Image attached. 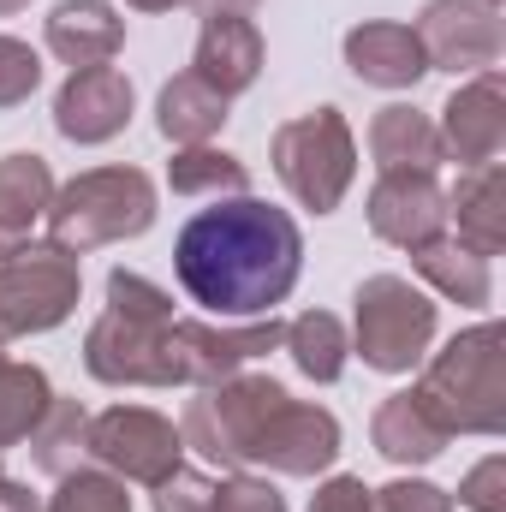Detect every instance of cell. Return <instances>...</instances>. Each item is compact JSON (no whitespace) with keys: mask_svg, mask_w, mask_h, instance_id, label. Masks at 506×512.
Instances as JSON below:
<instances>
[{"mask_svg":"<svg viewBox=\"0 0 506 512\" xmlns=\"http://www.w3.org/2000/svg\"><path fill=\"white\" fill-rule=\"evenodd\" d=\"M173 274L191 304H203L221 322L274 316L286 292L304 274V239L298 221L262 197H215L203 215L185 221L173 245Z\"/></svg>","mask_w":506,"mask_h":512,"instance_id":"1","label":"cell"},{"mask_svg":"<svg viewBox=\"0 0 506 512\" xmlns=\"http://www.w3.org/2000/svg\"><path fill=\"white\" fill-rule=\"evenodd\" d=\"M173 298L149 286L143 274L114 268L108 274V310L84 340L90 376L108 387H179L173 358Z\"/></svg>","mask_w":506,"mask_h":512,"instance_id":"2","label":"cell"},{"mask_svg":"<svg viewBox=\"0 0 506 512\" xmlns=\"http://www.w3.org/2000/svg\"><path fill=\"white\" fill-rule=\"evenodd\" d=\"M417 399L441 417L447 435H501L506 429V352L501 328L477 322L471 334L447 340V352L429 358Z\"/></svg>","mask_w":506,"mask_h":512,"instance_id":"3","label":"cell"},{"mask_svg":"<svg viewBox=\"0 0 506 512\" xmlns=\"http://www.w3.org/2000/svg\"><path fill=\"white\" fill-rule=\"evenodd\" d=\"M155 221V185L137 167H96L78 173L66 191L48 203V245L66 256H84L96 245H120L149 233Z\"/></svg>","mask_w":506,"mask_h":512,"instance_id":"4","label":"cell"},{"mask_svg":"<svg viewBox=\"0 0 506 512\" xmlns=\"http://www.w3.org/2000/svg\"><path fill=\"white\" fill-rule=\"evenodd\" d=\"M274 173L310 215H334L358 173V143H352V126L340 120V108L298 114L274 131Z\"/></svg>","mask_w":506,"mask_h":512,"instance_id":"5","label":"cell"},{"mask_svg":"<svg viewBox=\"0 0 506 512\" xmlns=\"http://www.w3.org/2000/svg\"><path fill=\"white\" fill-rule=\"evenodd\" d=\"M435 340V298L399 274H370L358 286V358L381 376H405L423 364Z\"/></svg>","mask_w":506,"mask_h":512,"instance_id":"6","label":"cell"},{"mask_svg":"<svg viewBox=\"0 0 506 512\" xmlns=\"http://www.w3.org/2000/svg\"><path fill=\"white\" fill-rule=\"evenodd\" d=\"M78 256L54 251V245H24L0 262V334H42L60 328L78 304Z\"/></svg>","mask_w":506,"mask_h":512,"instance_id":"7","label":"cell"},{"mask_svg":"<svg viewBox=\"0 0 506 512\" xmlns=\"http://www.w3.org/2000/svg\"><path fill=\"white\" fill-rule=\"evenodd\" d=\"M84 453L96 465H108L120 483H167L185 459V435L161 417V411H143V405H114L102 417H90V435H84Z\"/></svg>","mask_w":506,"mask_h":512,"instance_id":"8","label":"cell"},{"mask_svg":"<svg viewBox=\"0 0 506 512\" xmlns=\"http://www.w3.org/2000/svg\"><path fill=\"white\" fill-rule=\"evenodd\" d=\"M411 30L423 42L429 72L441 66V72H459L465 78V72H495L501 66L506 36H501L495 6H483V0H429Z\"/></svg>","mask_w":506,"mask_h":512,"instance_id":"9","label":"cell"},{"mask_svg":"<svg viewBox=\"0 0 506 512\" xmlns=\"http://www.w3.org/2000/svg\"><path fill=\"white\" fill-rule=\"evenodd\" d=\"M334 459H340V423H334V411L304 405V399H286L268 417V429L251 453V465H268L280 477H316Z\"/></svg>","mask_w":506,"mask_h":512,"instance_id":"10","label":"cell"},{"mask_svg":"<svg viewBox=\"0 0 506 512\" xmlns=\"http://www.w3.org/2000/svg\"><path fill=\"white\" fill-rule=\"evenodd\" d=\"M441 155H453L459 167H489L506 149V96L501 72H477L465 90H453V102L441 108Z\"/></svg>","mask_w":506,"mask_h":512,"instance_id":"11","label":"cell"},{"mask_svg":"<svg viewBox=\"0 0 506 512\" xmlns=\"http://www.w3.org/2000/svg\"><path fill=\"white\" fill-rule=\"evenodd\" d=\"M370 227H376V239L399 245V251L441 239L447 233V197H441L435 173H381L376 191H370Z\"/></svg>","mask_w":506,"mask_h":512,"instance_id":"12","label":"cell"},{"mask_svg":"<svg viewBox=\"0 0 506 512\" xmlns=\"http://www.w3.org/2000/svg\"><path fill=\"white\" fill-rule=\"evenodd\" d=\"M131 120V78L120 66H84L54 96V126L72 143H108Z\"/></svg>","mask_w":506,"mask_h":512,"instance_id":"13","label":"cell"},{"mask_svg":"<svg viewBox=\"0 0 506 512\" xmlns=\"http://www.w3.org/2000/svg\"><path fill=\"white\" fill-rule=\"evenodd\" d=\"M191 72H197L209 90H221L227 102H233L239 90H251L256 72H262V36H256V24L245 12H209L203 30H197V60H191Z\"/></svg>","mask_w":506,"mask_h":512,"instance_id":"14","label":"cell"},{"mask_svg":"<svg viewBox=\"0 0 506 512\" xmlns=\"http://www.w3.org/2000/svg\"><path fill=\"white\" fill-rule=\"evenodd\" d=\"M447 221L459 227L453 239H459L465 251L501 256V245H506V173H501V161L459 173V185H453V197H447Z\"/></svg>","mask_w":506,"mask_h":512,"instance_id":"15","label":"cell"},{"mask_svg":"<svg viewBox=\"0 0 506 512\" xmlns=\"http://www.w3.org/2000/svg\"><path fill=\"white\" fill-rule=\"evenodd\" d=\"M346 66L376 90H411L429 72L423 42H417L411 24H358L346 36Z\"/></svg>","mask_w":506,"mask_h":512,"instance_id":"16","label":"cell"},{"mask_svg":"<svg viewBox=\"0 0 506 512\" xmlns=\"http://www.w3.org/2000/svg\"><path fill=\"white\" fill-rule=\"evenodd\" d=\"M126 42V18L108 6V0H60L54 18H48V48L84 72V66H108Z\"/></svg>","mask_w":506,"mask_h":512,"instance_id":"17","label":"cell"},{"mask_svg":"<svg viewBox=\"0 0 506 512\" xmlns=\"http://www.w3.org/2000/svg\"><path fill=\"white\" fill-rule=\"evenodd\" d=\"M54 173L42 155H6L0 161V262L30 245V233L48 221Z\"/></svg>","mask_w":506,"mask_h":512,"instance_id":"18","label":"cell"},{"mask_svg":"<svg viewBox=\"0 0 506 512\" xmlns=\"http://www.w3.org/2000/svg\"><path fill=\"white\" fill-rule=\"evenodd\" d=\"M447 441H453V435H447L441 417L417 399V387L381 399V411H376V453L381 459H393V465H429Z\"/></svg>","mask_w":506,"mask_h":512,"instance_id":"19","label":"cell"},{"mask_svg":"<svg viewBox=\"0 0 506 512\" xmlns=\"http://www.w3.org/2000/svg\"><path fill=\"white\" fill-rule=\"evenodd\" d=\"M370 149H376L381 173H435L447 161L435 120L417 108H381L376 126H370Z\"/></svg>","mask_w":506,"mask_h":512,"instance_id":"20","label":"cell"},{"mask_svg":"<svg viewBox=\"0 0 506 512\" xmlns=\"http://www.w3.org/2000/svg\"><path fill=\"white\" fill-rule=\"evenodd\" d=\"M411 268L441 292V298H459V304H489V292H495V280H489V256L465 251L459 239H429V245H417L411 251Z\"/></svg>","mask_w":506,"mask_h":512,"instance_id":"21","label":"cell"},{"mask_svg":"<svg viewBox=\"0 0 506 512\" xmlns=\"http://www.w3.org/2000/svg\"><path fill=\"white\" fill-rule=\"evenodd\" d=\"M161 137H173L179 149H191V143H209L215 131L227 126V96L221 90H209L197 72H185V78H173L167 90H161Z\"/></svg>","mask_w":506,"mask_h":512,"instance_id":"22","label":"cell"},{"mask_svg":"<svg viewBox=\"0 0 506 512\" xmlns=\"http://www.w3.org/2000/svg\"><path fill=\"white\" fill-rule=\"evenodd\" d=\"M48 405H54V387L36 364H6L0 358V453L30 441L36 423L48 417Z\"/></svg>","mask_w":506,"mask_h":512,"instance_id":"23","label":"cell"},{"mask_svg":"<svg viewBox=\"0 0 506 512\" xmlns=\"http://www.w3.org/2000/svg\"><path fill=\"white\" fill-rule=\"evenodd\" d=\"M286 352H292V364L310 376V382H340V370H346V328H340V316H328V310H304L298 322H286V340H280Z\"/></svg>","mask_w":506,"mask_h":512,"instance_id":"24","label":"cell"},{"mask_svg":"<svg viewBox=\"0 0 506 512\" xmlns=\"http://www.w3.org/2000/svg\"><path fill=\"white\" fill-rule=\"evenodd\" d=\"M167 179H173L179 197H245V185H251L245 161L227 155V149H209V143L179 149L173 167H167Z\"/></svg>","mask_w":506,"mask_h":512,"instance_id":"25","label":"cell"},{"mask_svg":"<svg viewBox=\"0 0 506 512\" xmlns=\"http://www.w3.org/2000/svg\"><path fill=\"white\" fill-rule=\"evenodd\" d=\"M84 435H90V411H84L78 399H54V405H48V417H42V423H36V435H30L36 465H42L48 477L78 471V459H84Z\"/></svg>","mask_w":506,"mask_h":512,"instance_id":"26","label":"cell"},{"mask_svg":"<svg viewBox=\"0 0 506 512\" xmlns=\"http://www.w3.org/2000/svg\"><path fill=\"white\" fill-rule=\"evenodd\" d=\"M48 512H131V495L114 471H66Z\"/></svg>","mask_w":506,"mask_h":512,"instance_id":"27","label":"cell"},{"mask_svg":"<svg viewBox=\"0 0 506 512\" xmlns=\"http://www.w3.org/2000/svg\"><path fill=\"white\" fill-rule=\"evenodd\" d=\"M36 84H42V60H36V48L18 42V36H0V108L30 102Z\"/></svg>","mask_w":506,"mask_h":512,"instance_id":"28","label":"cell"},{"mask_svg":"<svg viewBox=\"0 0 506 512\" xmlns=\"http://www.w3.org/2000/svg\"><path fill=\"white\" fill-rule=\"evenodd\" d=\"M155 512H215V477L179 465L167 483H155Z\"/></svg>","mask_w":506,"mask_h":512,"instance_id":"29","label":"cell"},{"mask_svg":"<svg viewBox=\"0 0 506 512\" xmlns=\"http://www.w3.org/2000/svg\"><path fill=\"white\" fill-rule=\"evenodd\" d=\"M370 507L376 512H453V495H441L435 483H387V489H370Z\"/></svg>","mask_w":506,"mask_h":512,"instance_id":"30","label":"cell"},{"mask_svg":"<svg viewBox=\"0 0 506 512\" xmlns=\"http://www.w3.org/2000/svg\"><path fill=\"white\" fill-rule=\"evenodd\" d=\"M215 512H286L280 501V489L274 483H262V477H227V483H215Z\"/></svg>","mask_w":506,"mask_h":512,"instance_id":"31","label":"cell"},{"mask_svg":"<svg viewBox=\"0 0 506 512\" xmlns=\"http://www.w3.org/2000/svg\"><path fill=\"white\" fill-rule=\"evenodd\" d=\"M501 477H506V459H483V465L465 477L459 501H465L471 512H501V495H495V489H501Z\"/></svg>","mask_w":506,"mask_h":512,"instance_id":"32","label":"cell"},{"mask_svg":"<svg viewBox=\"0 0 506 512\" xmlns=\"http://www.w3.org/2000/svg\"><path fill=\"white\" fill-rule=\"evenodd\" d=\"M310 512H370V489H364L358 477H334V483L316 489Z\"/></svg>","mask_w":506,"mask_h":512,"instance_id":"33","label":"cell"},{"mask_svg":"<svg viewBox=\"0 0 506 512\" xmlns=\"http://www.w3.org/2000/svg\"><path fill=\"white\" fill-rule=\"evenodd\" d=\"M0 512H48L24 483H12V477H0Z\"/></svg>","mask_w":506,"mask_h":512,"instance_id":"34","label":"cell"},{"mask_svg":"<svg viewBox=\"0 0 506 512\" xmlns=\"http://www.w3.org/2000/svg\"><path fill=\"white\" fill-rule=\"evenodd\" d=\"M203 6H209V12H251L256 0H203Z\"/></svg>","mask_w":506,"mask_h":512,"instance_id":"35","label":"cell"},{"mask_svg":"<svg viewBox=\"0 0 506 512\" xmlns=\"http://www.w3.org/2000/svg\"><path fill=\"white\" fill-rule=\"evenodd\" d=\"M137 12H167V6H179V0H131Z\"/></svg>","mask_w":506,"mask_h":512,"instance_id":"36","label":"cell"},{"mask_svg":"<svg viewBox=\"0 0 506 512\" xmlns=\"http://www.w3.org/2000/svg\"><path fill=\"white\" fill-rule=\"evenodd\" d=\"M18 6H30V0H0V18H6V12H18Z\"/></svg>","mask_w":506,"mask_h":512,"instance_id":"37","label":"cell"},{"mask_svg":"<svg viewBox=\"0 0 506 512\" xmlns=\"http://www.w3.org/2000/svg\"><path fill=\"white\" fill-rule=\"evenodd\" d=\"M0 358H6V334H0Z\"/></svg>","mask_w":506,"mask_h":512,"instance_id":"38","label":"cell"},{"mask_svg":"<svg viewBox=\"0 0 506 512\" xmlns=\"http://www.w3.org/2000/svg\"><path fill=\"white\" fill-rule=\"evenodd\" d=\"M483 6H495V0H483Z\"/></svg>","mask_w":506,"mask_h":512,"instance_id":"39","label":"cell"},{"mask_svg":"<svg viewBox=\"0 0 506 512\" xmlns=\"http://www.w3.org/2000/svg\"><path fill=\"white\" fill-rule=\"evenodd\" d=\"M370 512H376V507H370Z\"/></svg>","mask_w":506,"mask_h":512,"instance_id":"40","label":"cell"}]
</instances>
